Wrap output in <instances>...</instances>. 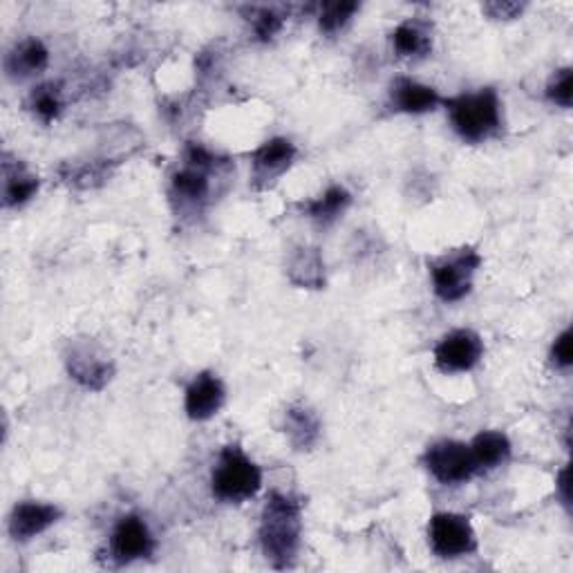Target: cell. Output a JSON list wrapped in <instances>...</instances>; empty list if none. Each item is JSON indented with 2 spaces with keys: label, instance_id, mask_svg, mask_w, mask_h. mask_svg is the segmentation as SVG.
Segmentation results:
<instances>
[{
  "label": "cell",
  "instance_id": "cell-1",
  "mask_svg": "<svg viewBox=\"0 0 573 573\" xmlns=\"http://www.w3.org/2000/svg\"><path fill=\"white\" fill-rule=\"evenodd\" d=\"M260 546L273 569H290L303 544V504L290 493L273 491L262 509Z\"/></svg>",
  "mask_w": 573,
  "mask_h": 573
},
{
  "label": "cell",
  "instance_id": "cell-2",
  "mask_svg": "<svg viewBox=\"0 0 573 573\" xmlns=\"http://www.w3.org/2000/svg\"><path fill=\"white\" fill-rule=\"evenodd\" d=\"M451 128L466 143H486L502 132V101L495 88H480L444 99Z\"/></svg>",
  "mask_w": 573,
  "mask_h": 573
},
{
  "label": "cell",
  "instance_id": "cell-3",
  "mask_svg": "<svg viewBox=\"0 0 573 573\" xmlns=\"http://www.w3.org/2000/svg\"><path fill=\"white\" fill-rule=\"evenodd\" d=\"M222 164L224 162H220L218 155L200 147V143H189L182 169H178L171 178V202L180 215L200 213L209 204L213 191L211 178Z\"/></svg>",
  "mask_w": 573,
  "mask_h": 573
},
{
  "label": "cell",
  "instance_id": "cell-4",
  "mask_svg": "<svg viewBox=\"0 0 573 573\" xmlns=\"http://www.w3.org/2000/svg\"><path fill=\"white\" fill-rule=\"evenodd\" d=\"M262 489V469L238 446L220 451L211 471V493L222 504H242Z\"/></svg>",
  "mask_w": 573,
  "mask_h": 573
},
{
  "label": "cell",
  "instance_id": "cell-5",
  "mask_svg": "<svg viewBox=\"0 0 573 573\" xmlns=\"http://www.w3.org/2000/svg\"><path fill=\"white\" fill-rule=\"evenodd\" d=\"M482 267V255L473 247L449 251L442 258L428 262V273L433 280L435 296L446 303H460L473 292V280Z\"/></svg>",
  "mask_w": 573,
  "mask_h": 573
},
{
  "label": "cell",
  "instance_id": "cell-6",
  "mask_svg": "<svg viewBox=\"0 0 573 573\" xmlns=\"http://www.w3.org/2000/svg\"><path fill=\"white\" fill-rule=\"evenodd\" d=\"M423 466L444 486H462L480 473L471 446L458 440L430 444L423 453Z\"/></svg>",
  "mask_w": 573,
  "mask_h": 573
},
{
  "label": "cell",
  "instance_id": "cell-7",
  "mask_svg": "<svg viewBox=\"0 0 573 573\" xmlns=\"http://www.w3.org/2000/svg\"><path fill=\"white\" fill-rule=\"evenodd\" d=\"M428 544L442 560H458L478 551V533L471 517L442 511L428 522Z\"/></svg>",
  "mask_w": 573,
  "mask_h": 573
},
{
  "label": "cell",
  "instance_id": "cell-8",
  "mask_svg": "<svg viewBox=\"0 0 573 573\" xmlns=\"http://www.w3.org/2000/svg\"><path fill=\"white\" fill-rule=\"evenodd\" d=\"M66 368L70 379H74L79 385L94 392L103 390L114 374V365L110 356L92 339H83V341L77 339L68 343Z\"/></svg>",
  "mask_w": 573,
  "mask_h": 573
},
{
  "label": "cell",
  "instance_id": "cell-9",
  "mask_svg": "<svg viewBox=\"0 0 573 573\" xmlns=\"http://www.w3.org/2000/svg\"><path fill=\"white\" fill-rule=\"evenodd\" d=\"M108 549L117 564H132L151 557L158 549V540L147 520L137 513H128L114 524Z\"/></svg>",
  "mask_w": 573,
  "mask_h": 573
},
{
  "label": "cell",
  "instance_id": "cell-10",
  "mask_svg": "<svg viewBox=\"0 0 573 573\" xmlns=\"http://www.w3.org/2000/svg\"><path fill=\"white\" fill-rule=\"evenodd\" d=\"M433 356L442 374H464L482 363L484 341L475 330H453L440 339Z\"/></svg>",
  "mask_w": 573,
  "mask_h": 573
},
{
  "label": "cell",
  "instance_id": "cell-11",
  "mask_svg": "<svg viewBox=\"0 0 573 573\" xmlns=\"http://www.w3.org/2000/svg\"><path fill=\"white\" fill-rule=\"evenodd\" d=\"M299 149L292 139L273 137L253 151L251 155V184L255 191L271 189L286 171L294 167Z\"/></svg>",
  "mask_w": 573,
  "mask_h": 573
},
{
  "label": "cell",
  "instance_id": "cell-12",
  "mask_svg": "<svg viewBox=\"0 0 573 573\" xmlns=\"http://www.w3.org/2000/svg\"><path fill=\"white\" fill-rule=\"evenodd\" d=\"M61 517L63 511L57 504L26 500L12 509L8 517V531L14 542H30L37 535L46 533L50 526H54Z\"/></svg>",
  "mask_w": 573,
  "mask_h": 573
},
{
  "label": "cell",
  "instance_id": "cell-13",
  "mask_svg": "<svg viewBox=\"0 0 573 573\" xmlns=\"http://www.w3.org/2000/svg\"><path fill=\"white\" fill-rule=\"evenodd\" d=\"M227 403V388L213 372H200L184 394V410L191 421H209Z\"/></svg>",
  "mask_w": 573,
  "mask_h": 573
},
{
  "label": "cell",
  "instance_id": "cell-14",
  "mask_svg": "<svg viewBox=\"0 0 573 573\" xmlns=\"http://www.w3.org/2000/svg\"><path fill=\"white\" fill-rule=\"evenodd\" d=\"M48 66H50V50L37 37L17 41L3 61L8 79L17 81V83L30 81V79L43 74L48 70Z\"/></svg>",
  "mask_w": 573,
  "mask_h": 573
},
{
  "label": "cell",
  "instance_id": "cell-15",
  "mask_svg": "<svg viewBox=\"0 0 573 573\" xmlns=\"http://www.w3.org/2000/svg\"><path fill=\"white\" fill-rule=\"evenodd\" d=\"M442 103H444L442 94L433 86H425L421 81L399 77L390 86V105L396 112L428 114V112H435Z\"/></svg>",
  "mask_w": 573,
  "mask_h": 573
},
{
  "label": "cell",
  "instance_id": "cell-16",
  "mask_svg": "<svg viewBox=\"0 0 573 573\" xmlns=\"http://www.w3.org/2000/svg\"><path fill=\"white\" fill-rule=\"evenodd\" d=\"M284 435L290 440V444L294 446V451H312L321 435H323V423L321 416L305 403H296L290 405L284 412Z\"/></svg>",
  "mask_w": 573,
  "mask_h": 573
},
{
  "label": "cell",
  "instance_id": "cell-17",
  "mask_svg": "<svg viewBox=\"0 0 573 573\" xmlns=\"http://www.w3.org/2000/svg\"><path fill=\"white\" fill-rule=\"evenodd\" d=\"M390 41L399 59L421 61L433 52V26L423 19H405L394 28Z\"/></svg>",
  "mask_w": 573,
  "mask_h": 573
},
{
  "label": "cell",
  "instance_id": "cell-18",
  "mask_svg": "<svg viewBox=\"0 0 573 573\" xmlns=\"http://www.w3.org/2000/svg\"><path fill=\"white\" fill-rule=\"evenodd\" d=\"M41 189L39 175L30 173L21 160H10V153L3 155V204L6 209H21L37 198Z\"/></svg>",
  "mask_w": 573,
  "mask_h": 573
},
{
  "label": "cell",
  "instance_id": "cell-19",
  "mask_svg": "<svg viewBox=\"0 0 573 573\" xmlns=\"http://www.w3.org/2000/svg\"><path fill=\"white\" fill-rule=\"evenodd\" d=\"M350 207H352V193L341 184H332L319 198L301 204L303 215L321 229H328L334 222H339Z\"/></svg>",
  "mask_w": 573,
  "mask_h": 573
},
{
  "label": "cell",
  "instance_id": "cell-20",
  "mask_svg": "<svg viewBox=\"0 0 573 573\" xmlns=\"http://www.w3.org/2000/svg\"><path fill=\"white\" fill-rule=\"evenodd\" d=\"M469 446L473 451L480 473L504 466L513 455L511 440L506 438V433H502V430H482Z\"/></svg>",
  "mask_w": 573,
  "mask_h": 573
},
{
  "label": "cell",
  "instance_id": "cell-21",
  "mask_svg": "<svg viewBox=\"0 0 573 573\" xmlns=\"http://www.w3.org/2000/svg\"><path fill=\"white\" fill-rule=\"evenodd\" d=\"M286 273L303 290H321L325 284V264L314 247H299L290 260V267H286Z\"/></svg>",
  "mask_w": 573,
  "mask_h": 573
},
{
  "label": "cell",
  "instance_id": "cell-22",
  "mask_svg": "<svg viewBox=\"0 0 573 573\" xmlns=\"http://www.w3.org/2000/svg\"><path fill=\"white\" fill-rule=\"evenodd\" d=\"M361 6L354 3V0H336V3H325L321 6L319 12V30L325 37H336L341 34L352 19L359 14Z\"/></svg>",
  "mask_w": 573,
  "mask_h": 573
},
{
  "label": "cell",
  "instance_id": "cell-23",
  "mask_svg": "<svg viewBox=\"0 0 573 573\" xmlns=\"http://www.w3.org/2000/svg\"><path fill=\"white\" fill-rule=\"evenodd\" d=\"M28 108L43 123L57 121L63 110V97H61L59 86L57 83L37 86L28 97Z\"/></svg>",
  "mask_w": 573,
  "mask_h": 573
},
{
  "label": "cell",
  "instance_id": "cell-24",
  "mask_svg": "<svg viewBox=\"0 0 573 573\" xmlns=\"http://www.w3.org/2000/svg\"><path fill=\"white\" fill-rule=\"evenodd\" d=\"M242 12H244V19L249 21L255 39L262 41V43L273 41L282 32L284 21H286V17L278 8H267V6L244 8Z\"/></svg>",
  "mask_w": 573,
  "mask_h": 573
},
{
  "label": "cell",
  "instance_id": "cell-25",
  "mask_svg": "<svg viewBox=\"0 0 573 573\" xmlns=\"http://www.w3.org/2000/svg\"><path fill=\"white\" fill-rule=\"evenodd\" d=\"M546 99L553 103V105H560L564 110L571 108L573 103V70L571 68H562V70H555L546 83V90H544Z\"/></svg>",
  "mask_w": 573,
  "mask_h": 573
},
{
  "label": "cell",
  "instance_id": "cell-26",
  "mask_svg": "<svg viewBox=\"0 0 573 573\" xmlns=\"http://www.w3.org/2000/svg\"><path fill=\"white\" fill-rule=\"evenodd\" d=\"M105 167L99 162H86L81 167H70V173H63V180L77 189H92L101 182H105Z\"/></svg>",
  "mask_w": 573,
  "mask_h": 573
},
{
  "label": "cell",
  "instance_id": "cell-27",
  "mask_svg": "<svg viewBox=\"0 0 573 573\" xmlns=\"http://www.w3.org/2000/svg\"><path fill=\"white\" fill-rule=\"evenodd\" d=\"M549 359H551V365L557 368V370H569L571 368V363H573V348H571V330L569 328L553 341Z\"/></svg>",
  "mask_w": 573,
  "mask_h": 573
},
{
  "label": "cell",
  "instance_id": "cell-28",
  "mask_svg": "<svg viewBox=\"0 0 573 573\" xmlns=\"http://www.w3.org/2000/svg\"><path fill=\"white\" fill-rule=\"evenodd\" d=\"M524 10H526L524 3H486V6L482 8V12L489 14V19H493V21H513V19H520Z\"/></svg>",
  "mask_w": 573,
  "mask_h": 573
},
{
  "label": "cell",
  "instance_id": "cell-29",
  "mask_svg": "<svg viewBox=\"0 0 573 573\" xmlns=\"http://www.w3.org/2000/svg\"><path fill=\"white\" fill-rule=\"evenodd\" d=\"M557 489H560V497H562V504L569 506V469H562L560 471V478H557Z\"/></svg>",
  "mask_w": 573,
  "mask_h": 573
}]
</instances>
